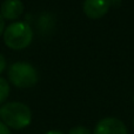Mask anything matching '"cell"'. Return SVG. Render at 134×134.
<instances>
[{
    "mask_svg": "<svg viewBox=\"0 0 134 134\" xmlns=\"http://www.w3.org/2000/svg\"><path fill=\"white\" fill-rule=\"evenodd\" d=\"M45 134H64V133H63V132H60V131L52 130V131H48V132H46Z\"/></svg>",
    "mask_w": 134,
    "mask_h": 134,
    "instance_id": "7c38bea8",
    "label": "cell"
},
{
    "mask_svg": "<svg viewBox=\"0 0 134 134\" xmlns=\"http://www.w3.org/2000/svg\"><path fill=\"white\" fill-rule=\"evenodd\" d=\"M0 118L8 128L24 130L32 122V111L23 102L11 101L1 106Z\"/></svg>",
    "mask_w": 134,
    "mask_h": 134,
    "instance_id": "6da1fadb",
    "label": "cell"
},
{
    "mask_svg": "<svg viewBox=\"0 0 134 134\" xmlns=\"http://www.w3.org/2000/svg\"><path fill=\"white\" fill-rule=\"evenodd\" d=\"M24 4L20 0H4L0 6V14L4 19L15 20L23 14Z\"/></svg>",
    "mask_w": 134,
    "mask_h": 134,
    "instance_id": "8992f818",
    "label": "cell"
},
{
    "mask_svg": "<svg viewBox=\"0 0 134 134\" xmlns=\"http://www.w3.org/2000/svg\"><path fill=\"white\" fill-rule=\"evenodd\" d=\"M9 82L18 88H30L37 85L39 80V74L34 66L25 61H16L12 64L8 68Z\"/></svg>",
    "mask_w": 134,
    "mask_h": 134,
    "instance_id": "3957f363",
    "label": "cell"
},
{
    "mask_svg": "<svg viewBox=\"0 0 134 134\" xmlns=\"http://www.w3.org/2000/svg\"><path fill=\"white\" fill-rule=\"evenodd\" d=\"M133 102H134V95H133Z\"/></svg>",
    "mask_w": 134,
    "mask_h": 134,
    "instance_id": "4fadbf2b",
    "label": "cell"
},
{
    "mask_svg": "<svg viewBox=\"0 0 134 134\" xmlns=\"http://www.w3.org/2000/svg\"><path fill=\"white\" fill-rule=\"evenodd\" d=\"M0 134H11V130L2 121H0Z\"/></svg>",
    "mask_w": 134,
    "mask_h": 134,
    "instance_id": "9c48e42d",
    "label": "cell"
},
{
    "mask_svg": "<svg viewBox=\"0 0 134 134\" xmlns=\"http://www.w3.org/2000/svg\"><path fill=\"white\" fill-rule=\"evenodd\" d=\"M4 32H5V20L1 16V14H0V37L4 34Z\"/></svg>",
    "mask_w": 134,
    "mask_h": 134,
    "instance_id": "8fae6325",
    "label": "cell"
},
{
    "mask_svg": "<svg viewBox=\"0 0 134 134\" xmlns=\"http://www.w3.org/2000/svg\"><path fill=\"white\" fill-rule=\"evenodd\" d=\"M133 126H134V119H133Z\"/></svg>",
    "mask_w": 134,
    "mask_h": 134,
    "instance_id": "5bb4252c",
    "label": "cell"
},
{
    "mask_svg": "<svg viewBox=\"0 0 134 134\" xmlns=\"http://www.w3.org/2000/svg\"><path fill=\"white\" fill-rule=\"evenodd\" d=\"M68 134H92L91 131L85 126H75L69 130Z\"/></svg>",
    "mask_w": 134,
    "mask_h": 134,
    "instance_id": "ba28073f",
    "label": "cell"
},
{
    "mask_svg": "<svg viewBox=\"0 0 134 134\" xmlns=\"http://www.w3.org/2000/svg\"><path fill=\"white\" fill-rule=\"evenodd\" d=\"M5 68H6V59L2 54H0V73H2Z\"/></svg>",
    "mask_w": 134,
    "mask_h": 134,
    "instance_id": "30bf717a",
    "label": "cell"
},
{
    "mask_svg": "<svg viewBox=\"0 0 134 134\" xmlns=\"http://www.w3.org/2000/svg\"><path fill=\"white\" fill-rule=\"evenodd\" d=\"M9 95V83L6 79L0 76V104L5 102Z\"/></svg>",
    "mask_w": 134,
    "mask_h": 134,
    "instance_id": "52a82bcc",
    "label": "cell"
},
{
    "mask_svg": "<svg viewBox=\"0 0 134 134\" xmlns=\"http://www.w3.org/2000/svg\"><path fill=\"white\" fill-rule=\"evenodd\" d=\"M33 40V31L28 24L16 21L5 28L4 41L6 46L14 51H20L31 45Z\"/></svg>",
    "mask_w": 134,
    "mask_h": 134,
    "instance_id": "7a4b0ae2",
    "label": "cell"
},
{
    "mask_svg": "<svg viewBox=\"0 0 134 134\" xmlns=\"http://www.w3.org/2000/svg\"><path fill=\"white\" fill-rule=\"evenodd\" d=\"M111 0H85L82 11L90 19H100L109 11Z\"/></svg>",
    "mask_w": 134,
    "mask_h": 134,
    "instance_id": "5b68a950",
    "label": "cell"
},
{
    "mask_svg": "<svg viewBox=\"0 0 134 134\" xmlns=\"http://www.w3.org/2000/svg\"><path fill=\"white\" fill-rule=\"evenodd\" d=\"M93 134H128V131L120 119L107 116L95 125Z\"/></svg>",
    "mask_w": 134,
    "mask_h": 134,
    "instance_id": "277c9868",
    "label": "cell"
}]
</instances>
